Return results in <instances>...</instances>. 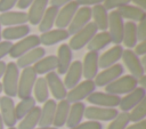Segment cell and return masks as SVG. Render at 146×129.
I'll return each mask as SVG.
<instances>
[{"instance_id":"6da1fadb","label":"cell","mask_w":146,"mask_h":129,"mask_svg":"<svg viewBox=\"0 0 146 129\" xmlns=\"http://www.w3.org/2000/svg\"><path fill=\"white\" fill-rule=\"evenodd\" d=\"M19 79V68L16 63L9 62L6 66V71L2 75V91L10 98L17 96V86Z\"/></svg>"},{"instance_id":"7a4b0ae2","label":"cell","mask_w":146,"mask_h":129,"mask_svg":"<svg viewBox=\"0 0 146 129\" xmlns=\"http://www.w3.org/2000/svg\"><path fill=\"white\" fill-rule=\"evenodd\" d=\"M137 87H138L137 79L130 74H127V75H121L113 82L105 86V91L107 94L120 96V95L128 94V92L132 91Z\"/></svg>"},{"instance_id":"3957f363","label":"cell","mask_w":146,"mask_h":129,"mask_svg":"<svg viewBox=\"0 0 146 129\" xmlns=\"http://www.w3.org/2000/svg\"><path fill=\"white\" fill-rule=\"evenodd\" d=\"M36 73L33 70L32 66L23 68L22 73H19V79H18V86H17V96L23 99L26 97H30L33 87L36 80Z\"/></svg>"},{"instance_id":"277c9868","label":"cell","mask_w":146,"mask_h":129,"mask_svg":"<svg viewBox=\"0 0 146 129\" xmlns=\"http://www.w3.org/2000/svg\"><path fill=\"white\" fill-rule=\"evenodd\" d=\"M98 29L95 25L94 22H89L84 27H82L80 31L74 33L70 40V48L72 50H80L84 46L88 45V42L92 39V37L97 33Z\"/></svg>"},{"instance_id":"5b68a950","label":"cell","mask_w":146,"mask_h":129,"mask_svg":"<svg viewBox=\"0 0 146 129\" xmlns=\"http://www.w3.org/2000/svg\"><path fill=\"white\" fill-rule=\"evenodd\" d=\"M96 89V84L94 80H84L82 82H79L75 87L70 89L66 94V100L70 104L82 102L84 98H87L90 94H92Z\"/></svg>"},{"instance_id":"8992f818","label":"cell","mask_w":146,"mask_h":129,"mask_svg":"<svg viewBox=\"0 0 146 129\" xmlns=\"http://www.w3.org/2000/svg\"><path fill=\"white\" fill-rule=\"evenodd\" d=\"M123 29H124V22L122 17L119 15L116 10H113L108 14V25H107V31L111 41L115 45H120L122 42L123 38Z\"/></svg>"},{"instance_id":"52a82bcc","label":"cell","mask_w":146,"mask_h":129,"mask_svg":"<svg viewBox=\"0 0 146 129\" xmlns=\"http://www.w3.org/2000/svg\"><path fill=\"white\" fill-rule=\"evenodd\" d=\"M39 46H40L39 35H36V34L27 35V37L21 39L19 41H17L16 43H13L11 49L9 51V56L13 58H18L22 55H24L25 53H27L31 49L36 48Z\"/></svg>"},{"instance_id":"ba28073f","label":"cell","mask_w":146,"mask_h":129,"mask_svg":"<svg viewBox=\"0 0 146 129\" xmlns=\"http://www.w3.org/2000/svg\"><path fill=\"white\" fill-rule=\"evenodd\" d=\"M119 111L112 107H99V106H89L84 108V118L90 121H112Z\"/></svg>"},{"instance_id":"9c48e42d","label":"cell","mask_w":146,"mask_h":129,"mask_svg":"<svg viewBox=\"0 0 146 129\" xmlns=\"http://www.w3.org/2000/svg\"><path fill=\"white\" fill-rule=\"evenodd\" d=\"M124 68L121 64H114L107 68H104L100 73H97V75L95 76V84L96 87H105L107 86L108 83L113 82L114 80H116L117 78H120L123 73Z\"/></svg>"},{"instance_id":"30bf717a","label":"cell","mask_w":146,"mask_h":129,"mask_svg":"<svg viewBox=\"0 0 146 129\" xmlns=\"http://www.w3.org/2000/svg\"><path fill=\"white\" fill-rule=\"evenodd\" d=\"M120 96L107 94V92H100V91H94L87 97V100L92 104L94 106L99 107H112L115 108L120 104Z\"/></svg>"},{"instance_id":"8fae6325","label":"cell","mask_w":146,"mask_h":129,"mask_svg":"<svg viewBox=\"0 0 146 129\" xmlns=\"http://www.w3.org/2000/svg\"><path fill=\"white\" fill-rule=\"evenodd\" d=\"M0 115L5 126H7L8 128L15 127L17 119L15 114V103L13 98L8 96L0 97Z\"/></svg>"},{"instance_id":"7c38bea8","label":"cell","mask_w":146,"mask_h":129,"mask_svg":"<svg viewBox=\"0 0 146 129\" xmlns=\"http://www.w3.org/2000/svg\"><path fill=\"white\" fill-rule=\"evenodd\" d=\"M46 81H47V86L49 91L51 92V95L54 96L55 99L57 100H62L66 98V94H67V89L64 86L63 80L60 79V76L55 72H49L46 75Z\"/></svg>"},{"instance_id":"4fadbf2b","label":"cell","mask_w":146,"mask_h":129,"mask_svg":"<svg viewBox=\"0 0 146 129\" xmlns=\"http://www.w3.org/2000/svg\"><path fill=\"white\" fill-rule=\"evenodd\" d=\"M91 19V8L90 7H81L76 10L75 15L73 16L71 23L67 26L68 34L73 35L82 27H84Z\"/></svg>"},{"instance_id":"5bb4252c","label":"cell","mask_w":146,"mask_h":129,"mask_svg":"<svg viewBox=\"0 0 146 129\" xmlns=\"http://www.w3.org/2000/svg\"><path fill=\"white\" fill-rule=\"evenodd\" d=\"M121 58L123 59V63L128 67V70L130 72V75H132L133 78L138 79L139 76L145 74V68L140 64L139 57L133 53V50H131V49L123 50Z\"/></svg>"},{"instance_id":"9a60e30c","label":"cell","mask_w":146,"mask_h":129,"mask_svg":"<svg viewBox=\"0 0 146 129\" xmlns=\"http://www.w3.org/2000/svg\"><path fill=\"white\" fill-rule=\"evenodd\" d=\"M145 96H146V90L144 88L137 87L132 91L125 94V96L120 99L119 106H120L122 112H129L137 104H139L145 98Z\"/></svg>"},{"instance_id":"2e32d148","label":"cell","mask_w":146,"mask_h":129,"mask_svg":"<svg viewBox=\"0 0 146 129\" xmlns=\"http://www.w3.org/2000/svg\"><path fill=\"white\" fill-rule=\"evenodd\" d=\"M98 58L99 54L97 51H88L83 58L82 63V75L86 80H94L98 73Z\"/></svg>"},{"instance_id":"e0dca14e","label":"cell","mask_w":146,"mask_h":129,"mask_svg":"<svg viewBox=\"0 0 146 129\" xmlns=\"http://www.w3.org/2000/svg\"><path fill=\"white\" fill-rule=\"evenodd\" d=\"M78 9H79V5L74 0L66 3L65 6H63V8L60 10H58L57 17H56V21H55V25L57 26V29L67 27Z\"/></svg>"},{"instance_id":"ac0fdd59","label":"cell","mask_w":146,"mask_h":129,"mask_svg":"<svg viewBox=\"0 0 146 129\" xmlns=\"http://www.w3.org/2000/svg\"><path fill=\"white\" fill-rule=\"evenodd\" d=\"M123 50L124 49L120 45H115L112 48H110L108 50H106L98 58V67L104 70V68H107V67L116 64L119 62V59L122 57Z\"/></svg>"},{"instance_id":"d6986e66","label":"cell","mask_w":146,"mask_h":129,"mask_svg":"<svg viewBox=\"0 0 146 129\" xmlns=\"http://www.w3.org/2000/svg\"><path fill=\"white\" fill-rule=\"evenodd\" d=\"M82 78V63L80 61H74L67 68L64 78V86L66 89H72L75 87Z\"/></svg>"},{"instance_id":"ffe728a7","label":"cell","mask_w":146,"mask_h":129,"mask_svg":"<svg viewBox=\"0 0 146 129\" xmlns=\"http://www.w3.org/2000/svg\"><path fill=\"white\" fill-rule=\"evenodd\" d=\"M57 74H65L72 63V49L68 45L63 43L57 50Z\"/></svg>"},{"instance_id":"44dd1931","label":"cell","mask_w":146,"mask_h":129,"mask_svg":"<svg viewBox=\"0 0 146 129\" xmlns=\"http://www.w3.org/2000/svg\"><path fill=\"white\" fill-rule=\"evenodd\" d=\"M44 55H46V50L42 47L33 48L30 51H27L24 55H22L21 57H18L16 65H17L18 68H25V67L32 66L39 59H41L42 57H44Z\"/></svg>"},{"instance_id":"7402d4cb","label":"cell","mask_w":146,"mask_h":129,"mask_svg":"<svg viewBox=\"0 0 146 129\" xmlns=\"http://www.w3.org/2000/svg\"><path fill=\"white\" fill-rule=\"evenodd\" d=\"M48 1L49 0H34L31 6L29 7L27 14V21L32 25H36L40 23L46 9L48 8Z\"/></svg>"},{"instance_id":"603a6c76","label":"cell","mask_w":146,"mask_h":129,"mask_svg":"<svg viewBox=\"0 0 146 129\" xmlns=\"http://www.w3.org/2000/svg\"><path fill=\"white\" fill-rule=\"evenodd\" d=\"M68 37H70V34H68L67 30L55 29V30H49L47 32H43L39 37V39H40V43H42L44 46H52L55 43L66 40Z\"/></svg>"},{"instance_id":"cb8c5ba5","label":"cell","mask_w":146,"mask_h":129,"mask_svg":"<svg viewBox=\"0 0 146 129\" xmlns=\"http://www.w3.org/2000/svg\"><path fill=\"white\" fill-rule=\"evenodd\" d=\"M27 22V14L24 11H5L0 14V23L6 27L23 25Z\"/></svg>"},{"instance_id":"d4e9b609","label":"cell","mask_w":146,"mask_h":129,"mask_svg":"<svg viewBox=\"0 0 146 129\" xmlns=\"http://www.w3.org/2000/svg\"><path fill=\"white\" fill-rule=\"evenodd\" d=\"M119 13V15L122 17V19H128L130 22H140L141 19H144L146 17V14H145V10L139 8V7H136V6H132V5H125V6H122L120 8H117L116 10Z\"/></svg>"},{"instance_id":"484cf974","label":"cell","mask_w":146,"mask_h":129,"mask_svg":"<svg viewBox=\"0 0 146 129\" xmlns=\"http://www.w3.org/2000/svg\"><path fill=\"white\" fill-rule=\"evenodd\" d=\"M56 105L57 103L55 99H48L44 102L40 112V120H39L40 127H51L56 111Z\"/></svg>"},{"instance_id":"4316f807","label":"cell","mask_w":146,"mask_h":129,"mask_svg":"<svg viewBox=\"0 0 146 129\" xmlns=\"http://www.w3.org/2000/svg\"><path fill=\"white\" fill-rule=\"evenodd\" d=\"M30 33V26L27 24L23 25H16V26H8L1 32V38H3L6 41L23 39L27 37Z\"/></svg>"},{"instance_id":"83f0119b","label":"cell","mask_w":146,"mask_h":129,"mask_svg":"<svg viewBox=\"0 0 146 129\" xmlns=\"http://www.w3.org/2000/svg\"><path fill=\"white\" fill-rule=\"evenodd\" d=\"M84 108H86V105L82 102L73 103L70 106L67 120H66V123H65L70 129L75 127V126H78L79 123H81L82 118L84 115Z\"/></svg>"},{"instance_id":"f1b7e54d","label":"cell","mask_w":146,"mask_h":129,"mask_svg":"<svg viewBox=\"0 0 146 129\" xmlns=\"http://www.w3.org/2000/svg\"><path fill=\"white\" fill-rule=\"evenodd\" d=\"M91 16L94 23L100 31H106L108 25V13L103 5H96L91 8Z\"/></svg>"},{"instance_id":"f546056e","label":"cell","mask_w":146,"mask_h":129,"mask_svg":"<svg viewBox=\"0 0 146 129\" xmlns=\"http://www.w3.org/2000/svg\"><path fill=\"white\" fill-rule=\"evenodd\" d=\"M32 67L36 74H47L57 68V58L55 55L44 56L39 59Z\"/></svg>"},{"instance_id":"4dcf8cb0","label":"cell","mask_w":146,"mask_h":129,"mask_svg":"<svg viewBox=\"0 0 146 129\" xmlns=\"http://www.w3.org/2000/svg\"><path fill=\"white\" fill-rule=\"evenodd\" d=\"M111 37L108 34L107 31H100V32H97L92 39L88 42L87 45V48L89 51H99L100 49L105 48L106 46H108L111 43Z\"/></svg>"},{"instance_id":"1f68e13d","label":"cell","mask_w":146,"mask_h":129,"mask_svg":"<svg viewBox=\"0 0 146 129\" xmlns=\"http://www.w3.org/2000/svg\"><path fill=\"white\" fill-rule=\"evenodd\" d=\"M70 106H71V104L66 99L59 100V103L56 105V111H55V115H54V121H52L54 127L59 129L60 127H63L66 123Z\"/></svg>"},{"instance_id":"d6a6232c","label":"cell","mask_w":146,"mask_h":129,"mask_svg":"<svg viewBox=\"0 0 146 129\" xmlns=\"http://www.w3.org/2000/svg\"><path fill=\"white\" fill-rule=\"evenodd\" d=\"M40 112H41V107L34 106L21 120L17 129H34V128H36V126L39 124V120H40Z\"/></svg>"},{"instance_id":"836d02e7","label":"cell","mask_w":146,"mask_h":129,"mask_svg":"<svg viewBox=\"0 0 146 129\" xmlns=\"http://www.w3.org/2000/svg\"><path fill=\"white\" fill-rule=\"evenodd\" d=\"M58 10L59 9L57 7H54V6H50L46 9L40 23L38 24L39 25V31H41L43 33V32H47V31L52 29V26L55 24V21H56V17H57Z\"/></svg>"},{"instance_id":"e575fe53","label":"cell","mask_w":146,"mask_h":129,"mask_svg":"<svg viewBox=\"0 0 146 129\" xmlns=\"http://www.w3.org/2000/svg\"><path fill=\"white\" fill-rule=\"evenodd\" d=\"M33 92H34L35 102L44 103L46 100L49 99V89L47 86V81L43 76L36 78L34 87H33Z\"/></svg>"},{"instance_id":"d590c367","label":"cell","mask_w":146,"mask_h":129,"mask_svg":"<svg viewBox=\"0 0 146 129\" xmlns=\"http://www.w3.org/2000/svg\"><path fill=\"white\" fill-rule=\"evenodd\" d=\"M137 41L138 40H137V33H136V23L127 22L123 29L122 42L128 49H131L137 45Z\"/></svg>"},{"instance_id":"8d00e7d4","label":"cell","mask_w":146,"mask_h":129,"mask_svg":"<svg viewBox=\"0 0 146 129\" xmlns=\"http://www.w3.org/2000/svg\"><path fill=\"white\" fill-rule=\"evenodd\" d=\"M35 105V99L34 97L30 96L26 98L21 99V102L15 106V114H16V119L17 120H22Z\"/></svg>"},{"instance_id":"74e56055","label":"cell","mask_w":146,"mask_h":129,"mask_svg":"<svg viewBox=\"0 0 146 129\" xmlns=\"http://www.w3.org/2000/svg\"><path fill=\"white\" fill-rule=\"evenodd\" d=\"M128 113H129V119L132 122H139L141 120H145V116H146V99L144 98L139 104H137Z\"/></svg>"},{"instance_id":"f35d334b","label":"cell","mask_w":146,"mask_h":129,"mask_svg":"<svg viewBox=\"0 0 146 129\" xmlns=\"http://www.w3.org/2000/svg\"><path fill=\"white\" fill-rule=\"evenodd\" d=\"M130 122L128 112H120L111 121L107 129H125Z\"/></svg>"},{"instance_id":"ab89813d","label":"cell","mask_w":146,"mask_h":129,"mask_svg":"<svg viewBox=\"0 0 146 129\" xmlns=\"http://www.w3.org/2000/svg\"><path fill=\"white\" fill-rule=\"evenodd\" d=\"M129 3H130V0H104L103 6L105 7L106 10H110V9H114V8H120V7L129 5Z\"/></svg>"},{"instance_id":"60d3db41","label":"cell","mask_w":146,"mask_h":129,"mask_svg":"<svg viewBox=\"0 0 146 129\" xmlns=\"http://www.w3.org/2000/svg\"><path fill=\"white\" fill-rule=\"evenodd\" d=\"M136 33H137V40L145 41L146 40V17L138 22V25H136Z\"/></svg>"},{"instance_id":"b9f144b4","label":"cell","mask_w":146,"mask_h":129,"mask_svg":"<svg viewBox=\"0 0 146 129\" xmlns=\"http://www.w3.org/2000/svg\"><path fill=\"white\" fill-rule=\"evenodd\" d=\"M71 129H103V126L100 122L97 121H86V122H81L78 126L71 128Z\"/></svg>"},{"instance_id":"7bdbcfd3","label":"cell","mask_w":146,"mask_h":129,"mask_svg":"<svg viewBox=\"0 0 146 129\" xmlns=\"http://www.w3.org/2000/svg\"><path fill=\"white\" fill-rule=\"evenodd\" d=\"M18 0H0V13L10 11V9L14 8Z\"/></svg>"},{"instance_id":"ee69618b","label":"cell","mask_w":146,"mask_h":129,"mask_svg":"<svg viewBox=\"0 0 146 129\" xmlns=\"http://www.w3.org/2000/svg\"><path fill=\"white\" fill-rule=\"evenodd\" d=\"M13 42L11 41H0V61L1 58H3L5 56H7L11 49Z\"/></svg>"},{"instance_id":"f6af8a7d","label":"cell","mask_w":146,"mask_h":129,"mask_svg":"<svg viewBox=\"0 0 146 129\" xmlns=\"http://www.w3.org/2000/svg\"><path fill=\"white\" fill-rule=\"evenodd\" d=\"M133 53L137 56H144L146 54V40L145 41H140L139 43H137L135 46V50Z\"/></svg>"},{"instance_id":"bcb514c9","label":"cell","mask_w":146,"mask_h":129,"mask_svg":"<svg viewBox=\"0 0 146 129\" xmlns=\"http://www.w3.org/2000/svg\"><path fill=\"white\" fill-rule=\"evenodd\" d=\"M75 2L82 7H89V6H96V5H102L104 0H75Z\"/></svg>"},{"instance_id":"7dc6e473","label":"cell","mask_w":146,"mask_h":129,"mask_svg":"<svg viewBox=\"0 0 146 129\" xmlns=\"http://www.w3.org/2000/svg\"><path fill=\"white\" fill-rule=\"evenodd\" d=\"M125 129H146V121L141 120L139 122H135L131 126H128Z\"/></svg>"},{"instance_id":"c3c4849f","label":"cell","mask_w":146,"mask_h":129,"mask_svg":"<svg viewBox=\"0 0 146 129\" xmlns=\"http://www.w3.org/2000/svg\"><path fill=\"white\" fill-rule=\"evenodd\" d=\"M71 1H73V0H50V6L59 8V7H63V6H65L66 3L71 2Z\"/></svg>"},{"instance_id":"681fc988","label":"cell","mask_w":146,"mask_h":129,"mask_svg":"<svg viewBox=\"0 0 146 129\" xmlns=\"http://www.w3.org/2000/svg\"><path fill=\"white\" fill-rule=\"evenodd\" d=\"M34 0H18L17 2V6L19 9H26L27 7L31 6V3L33 2Z\"/></svg>"},{"instance_id":"f907efd6","label":"cell","mask_w":146,"mask_h":129,"mask_svg":"<svg viewBox=\"0 0 146 129\" xmlns=\"http://www.w3.org/2000/svg\"><path fill=\"white\" fill-rule=\"evenodd\" d=\"M130 1L133 2L136 7H139V8L145 10V8H146V0H130Z\"/></svg>"},{"instance_id":"816d5d0a","label":"cell","mask_w":146,"mask_h":129,"mask_svg":"<svg viewBox=\"0 0 146 129\" xmlns=\"http://www.w3.org/2000/svg\"><path fill=\"white\" fill-rule=\"evenodd\" d=\"M137 83H138V86H139L140 88H144V89H145V87H146V75L143 74L141 76H139V78L137 79Z\"/></svg>"},{"instance_id":"f5cc1de1","label":"cell","mask_w":146,"mask_h":129,"mask_svg":"<svg viewBox=\"0 0 146 129\" xmlns=\"http://www.w3.org/2000/svg\"><path fill=\"white\" fill-rule=\"evenodd\" d=\"M6 66H7V64L3 61H0V78H2V75L6 71Z\"/></svg>"},{"instance_id":"db71d44e","label":"cell","mask_w":146,"mask_h":129,"mask_svg":"<svg viewBox=\"0 0 146 129\" xmlns=\"http://www.w3.org/2000/svg\"><path fill=\"white\" fill-rule=\"evenodd\" d=\"M139 61H140V64H141L143 66H145V64H146V56H145V55L141 56V58H139Z\"/></svg>"},{"instance_id":"11a10c76","label":"cell","mask_w":146,"mask_h":129,"mask_svg":"<svg viewBox=\"0 0 146 129\" xmlns=\"http://www.w3.org/2000/svg\"><path fill=\"white\" fill-rule=\"evenodd\" d=\"M34 129H58L56 127H39V128H34Z\"/></svg>"},{"instance_id":"9f6ffc18","label":"cell","mask_w":146,"mask_h":129,"mask_svg":"<svg viewBox=\"0 0 146 129\" xmlns=\"http://www.w3.org/2000/svg\"><path fill=\"white\" fill-rule=\"evenodd\" d=\"M5 128V124H3V121L1 119V115H0V129H3Z\"/></svg>"},{"instance_id":"6f0895ef","label":"cell","mask_w":146,"mask_h":129,"mask_svg":"<svg viewBox=\"0 0 146 129\" xmlns=\"http://www.w3.org/2000/svg\"><path fill=\"white\" fill-rule=\"evenodd\" d=\"M2 92V84H1V82H0V94Z\"/></svg>"},{"instance_id":"680465c9","label":"cell","mask_w":146,"mask_h":129,"mask_svg":"<svg viewBox=\"0 0 146 129\" xmlns=\"http://www.w3.org/2000/svg\"><path fill=\"white\" fill-rule=\"evenodd\" d=\"M1 32H2V30H1V23H0V40H1Z\"/></svg>"},{"instance_id":"91938a15","label":"cell","mask_w":146,"mask_h":129,"mask_svg":"<svg viewBox=\"0 0 146 129\" xmlns=\"http://www.w3.org/2000/svg\"><path fill=\"white\" fill-rule=\"evenodd\" d=\"M8 129H17V128H15V127H11V128H8Z\"/></svg>"}]
</instances>
